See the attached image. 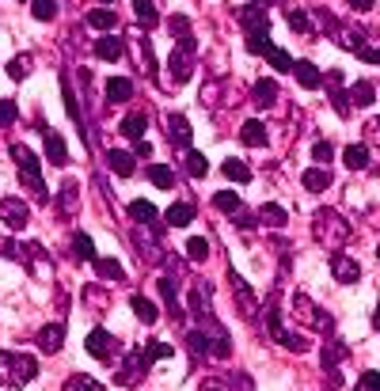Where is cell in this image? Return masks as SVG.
Returning <instances> with one entry per match:
<instances>
[{
  "label": "cell",
  "instance_id": "ba28073f",
  "mask_svg": "<svg viewBox=\"0 0 380 391\" xmlns=\"http://www.w3.org/2000/svg\"><path fill=\"white\" fill-rule=\"evenodd\" d=\"M316 228L323 239H331V244H342V239H350V228L339 220V213H316Z\"/></svg>",
  "mask_w": 380,
  "mask_h": 391
},
{
  "label": "cell",
  "instance_id": "ab89813d",
  "mask_svg": "<svg viewBox=\"0 0 380 391\" xmlns=\"http://www.w3.org/2000/svg\"><path fill=\"white\" fill-rule=\"evenodd\" d=\"M65 391H107L99 380H91V376H72L69 384H65Z\"/></svg>",
  "mask_w": 380,
  "mask_h": 391
},
{
  "label": "cell",
  "instance_id": "cb8c5ba5",
  "mask_svg": "<svg viewBox=\"0 0 380 391\" xmlns=\"http://www.w3.org/2000/svg\"><path fill=\"white\" fill-rule=\"evenodd\" d=\"M129 308H133V315H137L141 323H156V319H160L156 304H152V300H145V296H133V300H129Z\"/></svg>",
  "mask_w": 380,
  "mask_h": 391
},
{
  "label": "cell",
  "instance_id": "ffe728a7",
  "mask_svg": "<svg viewBox=\"0 0 380 391\" xmlns=\"http://www.w3.org/2000/svg\"><path fill=\"white\" fill-rule=\"evenodd\" d=\"M96 274L107 277V281H122L126 270H122V263H118V258H103V255H99V258H96Z\"/></svg>",
  "mask_w": 380,
  "mask_h": 391
},
{
  "label": "cell",
  "instance_id": "d6986e66",
  "mask_svg": "<svg viewBox=\"0 0 380 391\" xmlns=\"http://www.w3.org/2000/svg\"><path fill=\"white\" fill-rule=\"evenodd\" d=\"M107 99H110V103H126V99H133V84H129L126 77H114L107 84Z\"/></svg>",
  "mask_w": 380,
  "mask_h": 391
},
{
  "label": "cell",
  "instance_id": "b9f144b4",
  "mask_svg": "<svg viewBox=\"0 0 380 391\" xmlns=\"http://www.w3.org/2000/svg\"><path fill=\"white\" fill-rule=\"evenodd\" d=\"M31 12H34V20H53L58 0H31Z\"/></svg>",
  "mask_w": 380,
  "mask_h": 391
},
{
  "label": "cell",
  "instance_id": "94428289",
  "mask_svg": "<svg viewBox=\"0 0 380 391\" xmlns=\"http://www.w3.org/2000/svg\"><path fill=\"white\" fill-rule=\"evenodd\" d=\"M266 4H274V0H266Z\"/></svg>",
  "mask_w": 380,
  "mask_h": 391
},
{
  "label": "cell",
  "instance_id": "11a10c76",
  "mask_svg": "<svg viewBox=\"0 0 380 391\" xmlns=\"http://www.w3.org/2000/svg\"><path fill=\"white\" fill-rule=\"evenodd\" d=\"M323 387H327V391H339V387H342V376H339L335 369L327 372V380H323Z\"/></svg>",
  "mask_w": 380,
  "mask_h": 391
},
{
  "label": "cell",
  "instance_id": "bcb514c9",
  "mask_svg": "<svg viewBox=\"0 0 380 391\" xmlns=\"http://www.w3.org/2000/svg\"><path fill=\"white\" fill-rule=\"evenodd\" d=\"M202 391H236L232 380H225V376H209L206 384H202Z\"/></svg>",
  "mask_w": 380,
  "mask_h": 391
},
{
  "label": "cell",
  "instance_id": "f546056e",
  "mask_svg": "<svg viewBox=\"0 0 380 391\" xmlns=\"http://www.w3.org/2000/svg\"><path fill=\"white\" fill-rule=\"evenodd\" d=\"M213 206H217V209H225L228 217H232V213H240V209H244V201H240L232 190H221V194H213Z\"/></svg>",
  "mask_w": 380,
  "mask_h": 391
},
{
  "label": "cell",
  "instance_id": "9c48e42d",
  "mask_svg": "<svg viewBox=\"0 0 380 391\" xmlns=\"http://www.w3.org/2000/svg\"><path fill=\"white\" fill-rule=\"evenodd\" d=\"M27 217H31V209H27L20 198H0V220H4L8 228H23Z\"/></svg>",
  "mask_w": 380,
  "mask_h": 391
},
{
  "label": "cell",
  "instance_id": "8d00e7d4",
  "mask_svg": "<svg viewBox=\"0 0 380 391\" xmlns=\"http://www.w3.org/2000/svg\"><path fill=\"white\" fill-rule=\"evenodd\" d=\"M72 251H77L80 258H91V263H96V244H91V236H84V232H77V236H72Z\"/></svg>",
  "mask_w": 380,
  "mask_h": 391
},
{
  "label": "cell",
  "instance_id": "91938a15",
  "mask_svg": "<svg viewBox=\"0 0 380 391\" xmlns=\"http://www.w3.org/2000/svg\"><path fill=\"white\" fill-rule=\"evenodd\" d=\"M99 4H114V0H99Z\"/></svg>",
  "mask_w": 380,
  "mask_h": 391
},
{
  "label": "cell",
  "instance_id": "4316f807",
  "mask_svg": "<svg viewBox=\"0 0 380 391\" xmlns=\"http://www.w3.org/2000/svg\"><path fill=\"white\" fill-rule=\"evenodd\" d=\"M342 160H346V167H354V171H358V167L369 164V148L365 145H346V148H342Z\"/></svg>",
  "mask_w": 380,
  "mask_h": 391
},
{
  "label": "cell",
  "instance_id": "d4e9b609",
  "mask_svg": "<svg viewBox=\"0 0 380 391\" xmlns=\"http://www.w3.org/2000/svg\"><path fill=\"white\" fill-rule=\"evenodd\" d=\"M145 175L152 179V186H160V190H168V186H175V171H171V167H164V164L145 167Z\"/></svg>",
  "mask_w": 380,
  "mask_h": 391
},
{
  "label": "cell",
  "instance_id": "44dd1931",
  "mask_svg": "<svg viewBox=\"0 0 380 391\" xmlns=\"http://www.w3.org/2000/svg\"><path fill=\"white\" fill-rule=\"evenodd\" d=\"M118 129H122V137H133V141H141L145 129H148V118H145V114H126Z\"/></svg>",
  "mask_w": 380,
  "mask_h": 391
},
{
  "label": "cell",
  "instance_id": "277c9868",
  "mask_svg": "<svg viewBox=\"0 0 380 391\" xmlns=\"http://www.w3.org/2000/svg\"><path fill=\"white\" fill-rule=\"evenodd\" d=\"M148 365H152V353L148 350H133V353H126V361H122V369H118V384L122 387H133L137 380L148 372Z\"/></svg>",
  "mask_w": 380,
  "mask_h": 391
},
{
  "label": "cell",
  "instance_id": "6f0895ef",
  "mask_svg": "<svg viewBox=\"0 0 380 391\" xmlns=\"http://www.w3.org/2000/svg\"><path fill=\"white\" fill-rule=\"evenodd\" d=\"M350 8H361V12H369V8H373V0H350Z\"/></svg>",
  "mask_w": 380,
  "mask_h": 391
},
{
  "label": "cell",
  "instance_id": "60d3db41",
  "mask_svg": "<svg viewBox=\"0 0 380 391\" xmlns=\"http://www.w3.org/2000/svg\"><path fill=\"white\" fill-rule=\"evenodd\" d=\"M187 255L194 258V263H206V258H209V244L202 236H194V239H187Z\"/></svg>",
  "mask_w": 380,
  "mask_h": 391
},
{
  "label": "cell",
  "instance_id": "484cf974",
  "mask_svg": "<svg viewBox=\"0 0 380 391\" xmlns=\"http://www.w3.org/2000/svg\"><path fill=\"white\" fill-rule=\"evenodd\" d=\"M190 220H194V206H190V201H179V206L168 209V225L171 228H183V225H190Z\"/></svg>",
  "mask_w": 380,
  "mask_h": 391
},
{
  "label": "cell",
  "instance_id": "680465c9",
  "mask_svg": "<svg viewBox=\"0 0 380 391\" xmlns=\"http://www.w3.org/2000/svg\"><path fill=\"white\" fill-rule=\"evenodd\" d=\"M373 327L380 331V308H376V315H373Z\"/></svg>",
  "mask_w": 380,
  "mask_h": 391
},
{
  "label": "cell",
  "instance_id": "d590c367",
  "mask_svg": "<svg viewBox=\"0 0 380 391\" xmlns=\"http://www.w3.org/2000/svg\"><path fill=\"white\" fill-rule=\"evenodd\" d=\"M274 99H277V84L274 80H258L255 84V103L266 107V103H274Z\"/></svg>",
  "mask_w": 380,
  "mask_h": 391
},
{
  "label": "cell",
  "instance_id": "f35d334b",
  "mask_svg": "<svg viewBox=\"0 0 380 391\" xmlns=\"http://www.w3.org/2000/svg\"><path fill=\"white\" fill-rule=\"evenodd\" d=\"M225 175H228V179H236V183H247V179H251V167H247L244 160H225Z\"/></svg>",
  "mask_w": 380,
  "mask_h": 391
},
{
  "label": "cell",
  "instance_id": "30bf717a",
  "mask_svg": "<svg viewBox=\"0 0 380 391\" xmlns=\"http://www.w3.org/2000/svg\"><path fill=\"white\" fill-rule=\"evenodd\" d=\"M331 274H335V281H342V285H354L361 277V266H358V258L335 255V258H331Z\"/></svg>",
  "mask_w": 380,
  "mask_h": 391
},
{
  "label": "cell",
  "instance_id": "5bb4252c",
  "mask_svg": "<svg viewBox=\"0 0 380 391\" xmlns=\"http://www.w3.org/2000/svg\"><path fill=\"white\" fill-rule=\"evenodd\" d=\"M168 133H171V145H179V148L190 145V122L183 114H168Z\"/></svg>",
  "mask_w": 380,
  "mask_h": 391
},
{
  "label": "cell",
  "instance_id": "d6a6232c",
  "mask_svg": "<svg viewBox=\"0 0 380 391\" xmlns=\"http://www.w3.org/2000/svg\"><path fill=\"white\" fill-rule=\"evenodd\" d=\"M156 289H160V296H164V304L171 308V315H179V293H175L171 277H160V285H156Z\"/></svg>",
  "mask_w": 380,
  "mask_h": 391
},
{
  "label": "cell",
  "instance_id": "9a60e30c",
  "mask_svg": "<svg viewBox=\"0 0 380 391\" xmlns=\"http://www.w3.org/2000/svg\"><path fill=\"white\" fill-rule=\"evenodd\" d=\"M42 137H46V156H50V160L61 167L65 160H69V148H65V137H61V133H53V129H46Z\"/></svg>",
  "mask_w": 380,
  "mask_h": 391
},
{
  "label": "cell",
  "instance_id": "4fadbf2b",
  "mask_svg": "<svg viewBox=\"0 0 380 391\" xmlns=\"http://www.w3.org/2000/svg\"><path fill=\"white\" fill-rule=\"evenodd\" d=\"M91 50H96L99 61H118V58H122V39H114V34H103V39L91 46Z\"/></svg>",
  "mask_w": 380,
  "mask_h": 391
},
{
  "label": "cell",
  "instance_id": "836d02e7",
  "mask_svg": "<svg viewBox=\"0 0 380 391\" xmlns=\"http://www.w3.org/2000/svg\"><path fill=\"white\" fill-rule=\"evenodd\" d=\"M61 95H65V107H69V118H72L80 129H84V114H80V107H77V95H72L69 80H61Z\"/></svg>",
  "mask_w": 380,
  "mask_h": 391
},
{
  "label": "cell",
  "instance_id": "1f68e13d",
  "mask_svg": "<svg viewBox=\"0 0 380 391\" xmlns=\"http://www.w3.org/2000/svg\"><path fill=\"white\" fill-rule=\"evenodd\" d=\"M258 217H263L270 228H285V209H282V206H274V201H266V206L258 209Z\"/></svg>",
  "mask_w": 380,
  "mask_h": 391
},
{
  "label": "cell",
  "instance_id": "603a6c76",
  "mask_svg": "<svg viewBox=\"0 0 380 391\" xmlns=\"http://www.w3.org/2000/svg\"><path fill=\"white\" fill-rule=\"evenodd\" d=\"M107 164H110V171L122 175V179H126V175H133V156H129V152H114V148H110Z\"/></svg>",
  "mask_w": 380,
  "mask_h": 391
},
{
  "label": "cell",
  "instance_id": "ee69618b",
  "mask_svg": "<svg viewBox=\"0 0 380 391\" xmlns=\"http://www.w3.org/2000/svg\"><path fill=\"white\" fill-rule=\"evenodd\" d=\"M187 171L194 175V179H202V175H206V171H209L206 156H202V152H187Z\"/></svg>",
  "mask_w": 380,
  "mask_h": 391
},
{
  "label": "cell",
  "instance_id": "c3c4849f",
  "mask_svg": "<svg viewBox=\"0 0 380 391\" xmlns=\"http://www.w3.org/2000/svg\"><path fill=\"white\" fill-rule=\"evenodd\" d=\"M312 156H316V164H331L335 160V148H331V141H320L316 148H312Z\"/></svg>",
  "mask_w": 380,
  "mask_h": 391
},
{
  "label": "cell",
  "instance_id": "6da1fadb",
  "mask_svg": "<svg viewBox=\"0 0 380 391\" xmlns=\"http://www.w3.org/2000/svg\"><path fill=\"white\" fill-rule=\"evenodd\" d=\"M39 372V361L27 357V353H12V350H0V384L8 387H23L34 380Z\"/></svg>",
  "mask_w": 380,
  "mask_h": 391
},
{
  "label": "cell",
  "instance_id": "7a4b0ae2",
  "mask_svg": "<svg viewBox=\"0 0 380 391\" xmlns=\"http://www.w3.org/2000/svg\"><path fill=\"white\" fill-rule=\"evenodd\" d=\"M12 160L20 164V179L34 190V198L46 201V183H42V175H39V160H34V152L27 145H12Z\"/></svg>",
  "mask_w": 380,
  "mask_h": 391
},
{
  "label": "cell",
  "instance_id": "4dcf8cb0",
  "mask_svg": "<svg viewBox=\"0 0 380 391\" xmlns=\"http://www.w3.org/2000/svg\"><path fill=\"white\" fill-rule=\"evenodd\" d=\"M129 217H133L137 225H152V220H156V206H152V201H133V206H129Z\"/></svg>",
  "mask_w": 380,
  "mask_h": 391
},
{
  "label": "cell",
  "instance_id": "52a82bcc",
  "mask_svg": "<svg viewBox=\"0 0 380 391\" xmlns=\"http://www.w3.org/2000/svg\"><path fill=\"white\" fill-rule=\"evenodd\" d=\"M84 350H88L96 361H114V338H110V331H103V327H96V331L88 334Z\"/></svg>",
  "mask_w": 380,
  "mask_h": 391
},
{
  "label": "cell",
  "instance_id": "681fc988",
  "mask_svg": "<svg viewBox=\"0 0 380 391\" xmlns=\"http://www.w3.org/2000/svg\"><path fill=\"white\" fill-rule=\"evenodd\" d=\"M358 391H380V372H365L358 380Z\"/></svg>",
  "mask_w": 380,
  "mask_h": 391
},
{
  "label": "cell",
  "instance_id": "7bdbcfd3",
  "mask_svg": "<svg viewBox=\"0 0 380 391\" xmlns=\"http://www.w3.org/2000/svg\"><path fill=\"white\" fill-rule=\"evenodd\" d=\"M168 31H171V39H190V20L187 15H171Z\"/></svg>",
  "mask_w": 380,
  "mask_h": 391
},
{
  "label": "cell",
  "instance_id": "8992f818",
  "mask_svg": "<svg viewBox=\"0 0 380 391\" xmlns=\"http://www.w3.org/2000/svg\"><path fill=\"white\" fill-rule=\"evenodd\" d=\"M293 312L301 315V319L308 323V327H316V331H331V315H327V312H320L316 304L308 300V296L296 293V296H293Z\"/></svg>",
  "mask_w": 380,
  "mask_h": 391
},
{
  "label": "cell",
  "instance_id": "5b68a950",
  "mask_svg": "<svg viewBox=\"0 0 380 391\" xmlns=\"http://www.w3.org/2000/svg\"><path fill=\"white\" fill-rule=\"evenodd\" d=\"M240 27L247 31V42L251 39H266V31H270V15L263 12V8H240Z\"/></svg>",
  "mask_w": 380,
  "mask_h": 391
},
{
  "label": "cell",
  "instance_id": "7c38bea8",
  "mask_svg": "<svg viewBox=\"0 0 380 391\" xmlns=\"http://www.w3.org/2000/svg\"><path fill=\"white\" fill-rule=\"evenodd\" d=\"M327 91H331V103H335V114L346 118L350 114V99L342 95V72H327Z\"/></svg>",
  "mask_w": 380,
  "mask_h": 391
},
{
  "label": "cell",
  "instance_id": "3957f363",
  "mask_svg": "<svg viewBox=\"0 0 380 391\" xmlns=\"http://www.w3.org/2000/svg\"><path fill=\"white\" fill-rule=\"evenodd\" d=\"M194 58H198V42L194 39H179L171 46V77L175 84H187L190 80V69H194Z\"/></svg>",
  "mask_w": 380,
  "mask_h": 391
},
{
  "label": "cell",
  "instance_id": "db71d44e",
  "mask_svg": "<svg viewBox=\"0 0 380 391\" xmlns=\"http://www.w3.org/2000/svg\"><path fill=\"white\" fill-rule=\"evenodd\" d=\"M358 58H361V61H369V65H380V50H369V46H361Z\"/></svg>",
  "mask_w": 380,
  "mask_h": 391
},
{
  "label": "cell",
  "instance_id": "ac0fdd59",
  "mask_svg": "<svg viewBox=\"0 0 380 391\" xmlns=\"http://www.w3.org/2000/svg\"><path fill=\"white\" fill-rule=\"evenodd\" d=\"M293 72H296V84H301V88H320V69L312 61H296Z\"/></svg>",
  "mask_w": 380,
  "mask_h": 391
},
{
  "label": "cell",
  "instance_id": "8fae6325",
  "mask_svg": "<svg viewBox=\"0 0 380 391\" xmlns=\"http://www.w3.org/2000/svg\"><path fill=\"white\" fill-rule=\"evenodd\" d=\"M65 346V323H46L39 331V350L42 353H58Z\"/></svg>",
  "mask_w": 380,
  "mask_h": 391
},
{
  "label": "cell",
  "instance_id": "7dc6e473",
  "mask_svg": "<svg viewBox=\"0 0 380 391\" xmlns=\"http://www.w3.org/2000/svg\"><path fill=\"white\" fill-rule=\"evenodd\" d=\"M15 114H20V110H15L12 99H0V126H12Z\"/></svg>",
  "mask_w": 380,
  "mask_h": 391
},
{
  "label": "cell",
  "instance_id": "2e32d148",
  "mask_svg": "<svg viewBox=\"0 0 380 391\" xmlns=\"http://www.w3.org/2000/svg\"><path fill=\"white\" fill-rule=\"evenodd\" d=\"M301 183H304V190L320 194V190H327V186H331V171H327V167H308Z\"/></svg>",
  "mask_w": 380,
  "mask_h": 391
},
{
  "label": "cell",
  "instance_id": "f1b7e54d",
  "mask_svg": "<svg viewBox=\"0 0 380 391\" xmlns=\"http://www.w3.org/2000/svg\"><path fill=\"white\" fill-rule=\"evenodd\" d=\"M88 23H91V27H99V31H114L118 15L110 12V8H96V12H88Z\"/></svg>",
  "mask_w": 380,
  "mask_h": 391
},
{
  "label": "cell",
  "instance_id": "f6af8a7d",
  "mask_svg": "<svg viewBox=\"0 0 380 391\" xmlns=\"http://www.w3.org/2000/svg\"><path fill=\"white\" fill-rule=\"evenodd\" d=\"M27 72H31V58H12L8 61V77L12 80H23Z\"/></svg>",
  "mask_w": 380,
  "mask_h": 391
},
{
  "label": "cell",
  "instance_id": "83f0119b",
  "mask_svg": "<svg viewBox=\"0 0 380 391\" xmlns=\"http://www.w3.org/2000/svg\"><path fill=\"white\" fill-rule=\"evenodd\" d=\"M240 141H244V145H263L266 141V126L263 122H244V129H240Z\"/></svg>",
  "mask_w": 380,
  "mask_h": 391
},
{
  "label": "cell",
  "instance_id": "f907efd6",
  "mask_svg": "<svg viewBox=\"0 0 380 391\" xmlns=\"http://www.w3.org/2000/svg\"><path fill=\"white\" fill-rule=\"evenodd\" d=\"M141 65H145V72H148V77L156 72V58H152V46H148V39L141 42Z\"/></svg>",
  "mask_w": 380,
  "mask_h": 391
},
{
  "label": "cell",
  "instance_id": "e575fe53",
  "mask_svg": "<svg viewBox=\"0 0 380 391\" xmlns=\"http://www.w3.org/2000/svg\"><path fill=\"white\" fill-rule=\"evenodd\" d=\"M323 369H335L342 357H346V346H342V342H327V346H323Z\"/></svg>",
  "mask_w": 380,
  "mask_h": 391
},
{
  "label": "cell",
  "instance_id": "9f6ffc18",
  "mask_svg": "<svg viewBox=\"0 0 380 391\" xmlns=\"http://www.w3.org/2000/svg\"><path fill=\"white\" fill-rule=\"evenodd\" d=\"M137 156H152V145H148V141H137Z\"/></svg>",
  "mask_w": 380,
  "mask_h": 391
},
{
  "label": "cell",
  "instance_id": "f5cc1de1",
  "mask_svg": "<svg viewBox=\"0 0 380 391\" xmlns=\"http://www.w3.org/2000/svg\"><path fill=\"white\" fill-rule=\"evenodd\" d=\"M148 353H152V361L156 357H171V346H168V342H152V346H145Z\"/></svg>",
  "mask_w": 380,
  "mask_h": 391
},
{
  "label": "cell",
  "instance_id": "816d5d0a",
  "mask_svg": "<svg viewBox=\"0 0 380 391\" xmlns=\"http://www.w3.org/2000/svg\"><path fill=\"white\" fill-rule=\"evenodd\" d=\"M289 27L296 34H304V31H308V15H304V12H289Z\"/></svg>",
  "mask_w": 380,
  "mask_h": 391
},
{
  "label": "cell",
  "instance_id": "7402d4cb",
  "mask_svg": "<svg viewBox=\"0 0 380 391\" xmlns=\"http://www.w3.org/2000/svg\"><path fill=\"white\" fill-rule=\"evenodd\" d=\"M228 281H232V293L240 296V304H244V312H255V296H251V285L244 281V277H236V270L228 274Z\"/></svg>",
  "mask_w": 380,
  "mask_h": 391
},
{
  "label": "cell",
  "instance_id": "74e56055",
  "mask_svg": "<svg viewBox=\"0 0 380 391\" xmlns=\"http://www.w3.org/2000/svg\"><path fill=\"white\" fill-rule=\"evenodd\" d=\"M350 103H354V107H369V103H373V84H365V80L354 84V88H350Z\"/></svg>",
  "mask_w": 380,
  "mask_h": 391
},
{
  "label": "cell",
  "instance_id": "e0dca14e",
  "mask_svg": "<svg viewBox=\"0 0 380 391\" xmlns=\"http://www.w3.org/2000/svg\"><path fill=\"white\" fill-rule=\"evenodd\" d=\"M133 15H137V23H141L145 31H152V27L160 23V15H156V4H152V0H133Z\"/></svg>",
  "mask_w": 380,
  "mask_h": 391
}]
</instances>
